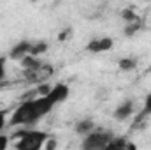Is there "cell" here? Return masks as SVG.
Instances as JSON below:
<instances>
[{
	"mask_svg": "<svg viewBox=\"0 0 151 150\" xmlns=\"http://www.w3.org/2000/svg\"><path fill=\"white\" fill-rule=\"evenodd\" d=\"M70 34H72V28H65V30H62V32L58 34V41H67V39L70 37Z\"/></svg>",
	"mask_w": 151,
	"mask_h": 150,
	"instance_id": "d6986e66",
	"label": "cell"
},
{
	"mask_svg": "<svg viewBox=\"0 0 151 150\" xmlns=\"http://www.w3.org/2000/svg\"><path fill=\"white\" fill-rule=\"evenodd\" d=\"M11 138L16 140L14 149H18V150H39V149L44 147V143H46V140L49 136L44 131H37V129L21 125V129L19 131H14L11 134Z\"/></svg>",
	"mask_w": 151,
	"mask_h": 150,
	"instance_id": "7a4b0ae2",
	"label": "cell"
},
{
	"mask_svg": "<svg viewBox=\"0 0 151 150\" xmlns=\"http://www.w3.org/2000/svg\"><path fill=\"white\" fill-rule=\"evenodd\" d=\"M23 74H25L28 83L39 85L42 81H47L51 76L55 74V67L51 64H42L39 69H23Z\"/></svg>",
	"mask_w": 151,
	"mask_h": 150,
	"instance_id": "277c9868",
	"label": "cell"
},
{
	"mask_svg": "<svg viewBox=\"0 0 151 150\" xmlns=\"http://www.w3.org/2000/svg\"><path fill=\"white\" fill-rule=\"evenodd\" d=\"M56 145H58V143H56V140L47 138V140H46V143H44V149H46V150H55V149H56Z\"/></svg>",
	"mask_w": 151,
	"mask_h": 150,
	"instance_id": "ac0fdd59",
	"label": "cell"
},
{
	"mask_svg": "<svg viewBox=\"0 0 151 150\" xmlns=\"http://www.w3.org/2000/svg\"><path fill=\"white\" fill-rule=\"evenodd\" d=\"M30 46H32V41H28V39L19 41L18 44H14V46L11 48V51H9V58H12V60H21L25 55H28Z\"/></svg>",
	"mask_w": 151,
	"mask_h": 150,
	"instance_id": "8992f818",
	"label": "cell"
},
{
	"mask_svg": "<svg viewBox=\"0 0 151 150\" xmlns=\"http://www.w3.org/2000/svg\"><path fill=\"white\" fill-rule=\"evenodd\" d=\"M5 118H7V110H0V131L5 127Z\"/></svg>",
	"mask_w": 151,
	"mask_h": 150,
	"instance_id": "7402d4cb",
	"label": "cell"
},
{
	"mask_svg": "<svg viewBox=\"0 0 151 150\" xmlns=\"http://www.w3.org/2000/svg\"><path fill=\"white\" fill-rule=\"evenodd\" d=\"M46 51H47V42H46V41H34L28 53L34 55V57H39V55H42V53H46Z\"/></svg>",
	"mask_w": 151,
	"mask_h": 150,
	"instance_id": "4fadbf2b",
	"label": "cell"
},
{
	"mask_svg": "<svg viewBox=\"0 0 151 150\" xmlns=\"http://www.w3.org/2000/svg\"><path fill=\"white\" fill-rule=\"evenodd\" d=\"M119 16H121V20H123L125 23H130V21L139 20V18H137V14H135V11H134V7H125V9L119 12Z\"/></svg>",
	"mask_w": 151,
	"mask_h": 150,
	"instance_id": "5bb4252c",
	"label": "cell"
},
{
	"mask_svg": "<svg viewBox=\"0 0 151 150\" xmlns=\"http://www.w3.org/2000/svg\"><path fill=\"white\" fill-rule=\"evenodd\" d=\"M141 30H142V23H141V20H135V21L127 23V27L123 28V34H125V37H134Z\"/></svg>",
	"mask_w": 151,
	"mask_h": 150,
	"instance_id": "8fae6325",
	"label": "cell"
},
{
	"mask_svg": "<svg viewBox=\"0 0 151 150\" xmlns=\"http://www.w3.org/2000/svg\"><path fill=\"white\" fill-rule=\"evenodd\" d=\"M114 46V41L111 37H95L86 44V51L90 53H102V51H109Z\"/></svg>",
	"mask_w": 151,
	"mask_h": 150,
	"instance_id": "5b68a950",
	"label": "cell"
},
{
	"mask_svg": "<svg viewBox=\"0 0 151 150\" xmlns=\"http://www.w3.org/2000/svg\"><path fill=\"white\" fill-rule=\"evenodd\" d=\"M142 111L146 113V115H151V94L146 95V101H144V108H142Z\"/></svg>",
	"mask_w": 151,
	"mask_h": 150,
	"instance_id": "e0dca14e",
	"label": "cell"
},
{
	"mask_svg": "<svg viewBox=\"0 0 151 150\" xmlns=\"http://www.w3.org/2000/svg\"><path fill=\"white\" fill-rule=\"evenodd\" d=\"M30 2H32V4H34V2H39V0H30Z\"/></svg>",
	"mask_w": 151,
	"mask_h": 150,
	"instance_id": "603a6c76",
	"label": "cell"
},
{
	"mask_svg": "<svg viewBox=\"0 0 151 150\" xmlns=\"http://www.w3.org/2000/svg\"><path fill=\"white\" fill-rule=\"evenodd\" d=\"M134 115V101H125V103H121L116 110H114L113 117L116 120H127V118H130Z\"/></svg>",
	"mask_w": 151,
	"mask_h": 150,
	"instance_id": "52a82bcc",
	"label": "cell"
},
{
	"mask_svg": "<svg viewBox=\"0 0 151 150\" xmlns=\"http://www.w3.org/2000/svg\"><path fill=\"white\" fill-rule=\"evenodd\" d=\"M150 115H146L144 111L137 113L135 115V118H134V124H132V129H142L144 125H146V118H148Z\"/></svg>",
	"mask_w": 151,
	"mask_h": 150,
	"instance_id": "9a60e30c",
	"label": "cell"
},
{
	"mask_svg": "<svg viewBox=\"0 0 151 150\" xmlns=\"http://www.w3.org/2000/svg\"><path fill=\"white\" fill-rule=\"evenodd\" d=\"M128 149H135V145L130 143V141H127L125 138H118V136H114L113 140L109 141V145H107V149L106 150H128Z\"/></svg>",
	"mask_w": 151,
	"mask_h": 150,
	"instance_id": "ba28073f",
	"label": "cell"
},
{
	"mask_svg": "<svg viewBox=\"0 0 151 150\" xmlns=\"http://www.w3.org/2000/svg\"><path fill=\"white\" fill-rule=\"evenodd\" d=\"M118 67L125 73H130L137 67V58H132V57H125V58H119L118 60Z\"/></svg>",
	"mask_w": 151,
	"mask_h": 150,
	"instance_id": "7c38bea8",
	"label": "cell"
},
{
	"mask_svg": "<svg viewBox=\"0 0 151 150\" xmlns=\"http://www.w3.org/2000/svg\"><path fill=\"white\" fill-rule=\"evenodd\" d=\"M93 129H95V124H93L91 118H84V120H79V122L76 124V133L81 134V136L88 134V133L93 131Z\"/></svg>",
	"mask_w": 151,
	"mask_h": 150,
	"instance_id": "30bf717a",
	"label": "cell"
},
{
	"mask_svg": "<svg viewBox=\"0 0 151 150\" xmlns=\"http://www.w3.org/2000/svg\"><path fill=\"white\" fill-rule=\"evenodd\" d=\"M19 64H21V67H23V69H39L44 62H42L39 57H34V55H30V53H28V55H25V57L19 60Z\"/></svg>",
	"mask_w": 151,
	"mask_h": 150,
	"instance_id": "9c48e42d",
	"label": "cell"
},
{
	"mask_svg": "<svg viewBox=\"0 0 151 150\" xmlns=\"http://www.w3.org/2000/svg\"><path fill=\"white\" fill-rule=\"evenodd\" d=\"M7 147H9V136L0 134V150H5Z\"/></svg>",
	"mask_w": 151,
	"mask_h": 150,
	"instance_id": "ffe728a7",
	"label": "cell"
},
{
	"mask_svg": "<svg viewBox=\"0 0 151 150\" xmlns=\"http://www.w3.org/2000/svg\"><path fill=\"white\" fill-rule=\"evenodd\" d=\"M35 88H37V94L39 95H47L49 92H51V85L47 83V81H42V83H39V85H35Z\"/></svg>",
	"mask_w": 151,
	"mask_h": 150,
	"instance_id": "2e32d148",
	"label": "cell"
},
{
	"mask_svg": "<svg viewBox=\"0 0 151 150\" xmlns=\"http://www.w3.org/2000/svg\"><path fill=\"white\" fill-rule=\"evenodd\" d=\"M56 104L58 103L53 99L51 94H47V95H37V97H34L30 101H21L19 106L12 113L11 120H9V125L11 127H18V125L19 127L21 125L32 127V125L37 124L42 117H46Z\"/></svg>",
	"mask_w": 151,
	"mask_h": 150,
	"instance_id": "6da1fadb",
	"label": "cell"
},
{
	"mask_svg": "<svg viewBox=\"0 0 151 150\" xmlns=\"http://www.w3.org/2000/svg\"><path fill=\"white\" fill-rule=\"evenodd\" d=\"M113 138H114V134L111 131L93 129L88 134H84V140H83L81 147L84 150H106Z\"/></svg>",
	"mask_w": 151,
	"mask_h": 150,
	"instance_id": "3957f363",
	"label": "cell"
},
{
	"mask_svg": "<svg viewBox=\"0 0 151 150\" xmlns=\"http://www.w3.org/2000/svg\"><path fill=\"white\" fill-rule=\"evenodd\" d=\"M5 78V57H0V81Z\"/></svg>",
	"mask_w": 151,
	"mask_h": 150,
	"instance_id": "44dd1931",
	"label": "cell"
}]
</instances>
